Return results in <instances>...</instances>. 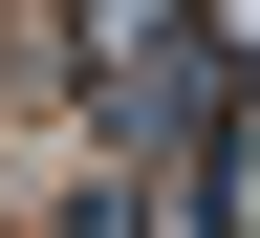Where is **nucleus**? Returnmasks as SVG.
I'll return each instance as SVG.
<instances>
[{
    "instance_id": "obj_1",
    "label": "nucleus",
    "mask_w": 260,
    "mask_h": 238,
    "mask_svg": "<svg viewBox=\"0 0 260 238\" xmlns=\"http://www.w3.org/2000/svg\"><path fill=\"white\" fill-rule=\"evenodd\" d=\"M217 87H239V44H217L195 0H130V44H109V109L152 130V152H195V130H217Z\"/></svg>"
}]
</instances>
